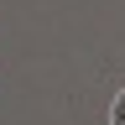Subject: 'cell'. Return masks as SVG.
Returning a JSON list of instances; mask_svg holds the SVG:
<instances>
[{
  "label": "cell",
  "instance_id": "cell-1",
  "mask_svg": "<svg viewBox=\"0 0 125 125\" xmlns=\"http://www.w3.org/2000/svg\"><path fill=\"white\" fill-rule=\"evenodd\" d=\"M109 125H125V89L115 94V104H109Z\"/></svg>",
  "mask_w": 125,
  "mask_h": 125
}]
</instances>
